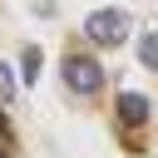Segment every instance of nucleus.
Segmentation results:
<instances>
[{"label":"nucleus","mask_w":158,"mask_h":158,"mask_svg":"<svg viewBox=\"0 0 158 158\" xmlns=\"http://www.w3.org/2000/svg\"><path fill=\"white\" fill-rule=\"evenodd\" d=\"M20 69H25V84H35V79H40V49H25Z\"/></svg>","instance_id":"39448f33"},{"label":"nucleus","mask_w":158,"mask_h":158,"mask_svg":"<svg viewBox=\"0 0 158 158\" xmlns=\"http://www.w3.org/2000/svg\"><path fill=\"white\" fill-rule=\"evenodd\" d=\"M15 99V74H10V64H0V104H10Z\"/></svg>","instance_id":"423d86ee"},{"label":"nucleus","mask_w":158,"mask_h":158,"mask_svg":"<svg viewBox=\"0 0 158 158\" xmlns=\"http://www.w3.org/2000/svg\"><path fill=\"white\" fill-rule=\"evenodd\" d=\"M64 84H69L74 94H99V84H104L99 59H94V54H69V59H64Z\"/></svg>","instance_id":"f03ea898"},{"label":"nucleus","mask_w":158,"mask_h":158,"mask_svg":"<svg viewBox=\"0 0 158 158\" xmlns=\"http://www.w3.org/2000/svg\"><path fill=\"white\" fill-rule=\"evenodd\" d=\"M114 114H118L128 128H143V123H148V99H143V94H118Z\"/></svg>","instance_id":"7ed1b4c3"},{"label":"nucleus","mask_w":158,"mask_h":158,"mask_svg":"<svg viewBox=\"0 0 158 158\" xmlns=\"http://www.w3.org/2000/svg\"><path fill=\"white\" fill-rule=\"evenodd\" d=\"M128 30H133V20H128V10H118V5H104V10H94V15L84 20V35H89L94 44H104V49H118V44L128 40Z\"/></svg>","instance_id":"f257e3e1"},{"label":"nucleus","mask_w":158,"mask_h":158,"mask_svg":"<svg viewBox=\"0 0 158 158\" xmlns=\"http://www.w3.org/2000/svg\"><path fill=\"white\" fill-rule=\"evenodd\" d=\"M138 59H143L148 69H158V30H148V35L138 40Z\"/></svg>","instance_id":"20e7f679"}]
</instances>
